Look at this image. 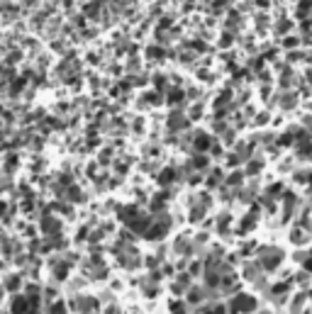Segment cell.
<instances>
[{"mask_svg":"<svg viewBox=\"0 0 312 314\" xmlns=\"http://www.w3.org/2000/svg\"><path fill=\"white\" fill-rule=\"evenodd\" d=\"M232 307H234V309H239V312H249V309H254V297H249V295H239V297H234Z\"/></svg>","mask_w":312,"mask_h":314,"instance_id":"1","label":"cell"},{"mask_svg":"<svg viewBox=\"0 0 312 314\" xmlns=\"http://www.w3.org/2000/svg\"><path fill=\"white\" fill-rule=\"evenodd\" d=\"M25 312V299H17L15 302V314H22Z\"/></svg>","mask_w":312,"mask_h":314,"instance_id":"2","label":"cell"},{"mask_svg":"<svg viewBox=\"0 0 312 314\" xmlns=\"http://www.w3.org/2000/svg\"><path fill=\"white\" fill-rule=\"evenodd\" d=\"M205 146H208V139L200 136V139H198V149H205Z\"/></svg>","mask_w":312,"mask_h":314,"instance_id":"3","label":"cell"},{"mask_svg":"<svg viewBox=\"0 0 312 314\" xmlns=\"http://www.w3.org/2000/svg\"><path fill=\"white\" fill-rule=\"evenodd\" d=\"M171 176H173V173H171V171H166V173L161 176V183H169V181H171Z\"/></svg>","mask_w":312,"mask_h":314,"instance_id":"4","label":"cell"},{"mask_svg":"<svg viewBox=\"0 0 312 314\" xmlns=\"http://www.w3.org/2000/svg\"><path fill=\"white\" fill-rule=\"evenodd\" d=\"M208 314H225V309H222V307H215V309H212V312H208Z\"/></svg>","mask_w":312,"mask_h":314,"instance_id":"5","label":"cell"},{"mask_svg":"<svg viewBox=\"0 0 312 314\" xmlns=\"http://www.w3.org/2000/svg\"><path fill=\"white\" fill-rule=\"evenodd\" d=\"M305 268H307V270H312V258H310V261L305 263Z\"/></svg>","mask_w":312,"mask_h":314,"instance_id":"6","label":"cell"}]
</instances>
